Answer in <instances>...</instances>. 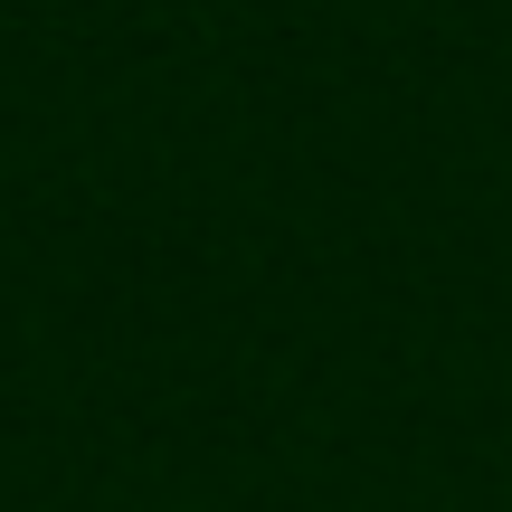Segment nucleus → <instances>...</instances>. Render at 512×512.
<instances>
[]
</instances>
